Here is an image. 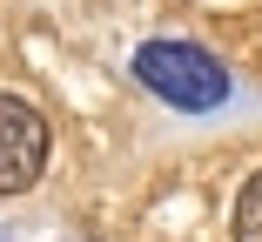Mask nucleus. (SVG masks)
I'll return each instance as SVG.
<instances>
[{"label": "nucleus", "mask_w": 262, "mask_h": 242, "mask_svg": "<svg viewBox=\"0 0 262 242\" xmlns=\"http://www.w3.org/2000/svg\"><path fill=\"white\" fill-rule=\"evenodd\" d=\"M47 168V121L34 101L0 94V195L34 188V175Z\"/></svg>", "instance_id": "f03ea898"}, {"label": "nucleus", "mask_w": 262, "mask_h": 242, "mask_svg": "<svg viewBox=\"0 0 262 242\" xmlns=\"http://www.w3.org/2000/svg\"><path fill=\"white\" fill-rule=\"evenodd\" d=\"M235 242H262V168L242 182V195H235Z\"/></svg>", "instance_id": "7ed1b4c3"}, {"label": "nucleus", "mask_w": 262, "mask_h": 242, "mask_svg": "<svg viewBox=\"0 0 262 242\" xmlns=\"http://www.w3.org/2000/svg\"><path fill=\"white\" fill-rule=\"evenodd\" d=\"M135 74H141L148 94H162L182 115H208V108L229 101V68L208 47H195V40H141Z\"/></svg>", "instance_id": "f257e3e1"}]
</instances>
